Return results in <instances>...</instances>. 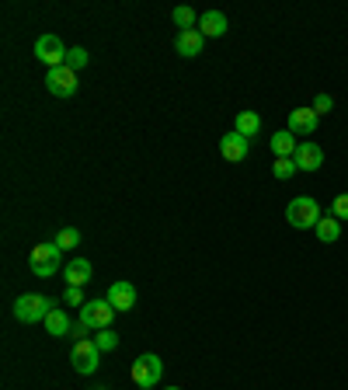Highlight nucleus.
<instances>
[{
  "mask_svg": "<svg viewBox=\"0 0 348 390\" xmlns=\"http://www.w3.org/2000/svg\"><path fill=\"white\" fill-rule=\"evenodd\" d=\"M202 46H206V35H202L199 29L178 32V39H174V49H178V56H185V60H195V56L202 53Z\"/></svg>",
  "mask_w": 348,
  "mask_h": 390,
  "instance_id": "11",
  "label": "nucleus"
},
{
  "mask_svg": "<svg viewBox=\"0 0 348 390\" xmlns=\"http://www.w3.org/2000/svg\"><path fill=\"white\" fill-rule=\"evenodd\" d=\"M247 147H251V143L233 129V133H226V136L219 140V157H223V161H230V164H240V161L247 157Z\"/></svg>",
  "mask_w": 348,
  "mask_h": 390,
  "instance_id": "9",
  "label": "nucleus"
},
{
  "mask_svg": "<svg viewBox=\"0 0 348 390\" xmlns=\"http://www.w3.org/2000/svg\"><path fill=\"white\" fill-rule=\"evenodd\" d=\"M164 390H181V387H164Z\"/></svg>",
  "mask_w": 348,
  "mask_h": 390,
  "instance_id": "29",
  "label": "nucleus"
},
{
  "mask_svg": "<svg viewBox=\"0 0 348 390\" xmlns=\"http://www.w3.org/2000/svg\"><path fill=\"white\" fill-rule=\"evenodd\" d=\"M160 376H164V362H160V355L147 352V355H140V359L133 362V383H136V387L154 390V387L160 383Z\"/></svg>",
  "mask_w": 348,
  "mask_h": 390,
  "instance_id": "4",
  "label": "nucleus"
},
{
  "mask_svg": "<svg viewBox=\"0 0 348 390\" xmlns=\"http://www.w3.org/2000/svg\"><path fill=\"white\" fill-rule=\"evenodd\" d=\"M313 230H317V241H320V244H334V241L341 237V220H338V216H320V223H317Z\"/></svg>",
  "mask_w": 348,
  "mask_h": 390,
  "instance_id": "17",
  "label": "nucleus"
},
{
  "mask_svg": "<svg viewBox=\"0 0 348 390\" xmlns=\"http://www.w3.org/2000/svg\"><path fill=\"white\" fill-rule=\"evenodd\" d=\"M46 88H49V95H56V98H74L77 88H81L77 70H70V67H56V70H49V74H46Z\"/></svg>",
  "mask_w": 348,
  "mask_h": 390,
  "instance_id": "6",
  "label": "nucleus"
},
{
  "mask_svg": "<svg viewBox=\"0 0 348 390\" xmlns=\"http://www.w3.org/2000/svg\"><path fill=\"white\" fill-rule=\"evenodd\" d=\"M174 25H178L181 32H188V29H195V25H199V18H195V11H192V8H185V4H181V8H174Z\"/></svg>",
  "mask_w": 348,
  "mask_h": 390,
  "instance_id": "22",
  "label": "nucleus"
},
{
  "mask_svg": "<svg viewBox=\"0 0 348 390\" xmlns=\"http://www.w3.org/2000/svg\"><path fill=\"white\" fill-rule=\"evenodd\" d=\"M91 272H94V268H91L88 258H74V261L67 265V286H77V289H81L84 282H91Z\"/></svg>",
  "mask_w": 348,
  "mask_h": 390,
  "instance_id": "15",
  "label": "nucleus"
},
{
  "mask_svg": "<svg viewBox=\"0 0 348 390\" xmlns=\"http://www.w3.org/2000/svg\"><path fill=\"white\" fill-rule=\"evenodd\" d=\"M56 268H60V261H53V265H32V272H35L39 279H49Z\"/></svg>",
  "mask_w": 348,
  "mask_h": 390,
  "instance_id": "28",
  "label": "nucleus"
},
{
  "mask_svg": "<svg viewBox=\"0 0 348 390\" xmlns=\"http://www.w3.org/2000/svg\"><path fill=\"white\" fill-rule=\"evenodd\" d=\"M285 223L296 227V230H313L320 223V202L310 199V195H296L285 206Z\"/></svg>",
  "mask_w": 348,
  "mask_h": 390,
  "instance_id": "1",
  "label": "nucleus"
},
{
  "mask_svg": "<svg viewBox=\"0 0 348 390\" xmlns=\"http://www.w3.org/2000/svg\"><path fill=\"white\" fill-rule=\"evenodd\" d=\"M88 60H91V56H88V49H84V46H74V49L67 53V63H63V67L81 70V67H88Z\"/></svg>",
  "mask_w": 348,
  "mask_h": 390,
  "instance_id": "23",
  "label": "nucleus"
},
{
  "mask_svg": "<svg viewBox=\"0 0 348 390\" xmlns=\"http://www.w3.org/2000/svg\"><path fill=\"white\" fill-rule=\"evenodd\" d=\"M42 324H46V331H49L53 338L74 334V320H70V314H67V310H60V307H53V310H49V317H46Z\"/></svg>",
  "mask_w": 348,
  "mask_h": 390,
  "instance_id": "14",
  "label": "nucleus"
},
{
  "mask_svg": "<svg viewBox=\"0 0 348 390\" xmlns=\"http://www.w3.org/2000/svg\"><path fill=\"white\" fill-rule=\"evenodd\" d=\"M296 150H299V143H296V136L289 129H282V133L272 136V154L275 157H296Z\"/></svg>",
  "mask_w": 348,
  "mask_h": 390,
  "instance_id": "16",
  "label": "nucleus"
},
{
  "mask_svg": "<svg viewBox=\"0 0 348 390\" xmlns=\"http://www.w3.org/2000/svg\"><path fill=\"white\" fill-rule=\"evenodd\" d=\"M112 317H115V307L108 303V300H88L84 307H81V327L84 331H105L108 324H112Z\"/></svg>",
  "mask_w": 348,
  "mask_h": 390,
  "instance_id": "3",
  "label": "nucleus"
},
{
  "mask_svg": "<svg viewBox=\"0 0 348 390\" xmlns=\"http://www.w3.org/2000/svg\"><path fill=\"white\" fill-rule=\"evenodd\" d=\"M331 216H338L341 223L348 220V192H341V195H334V202H331Z\"/></svg>",
  "mask_w": 348,
  "mask_h": 390,
  "instance_id": "25",
  "label": "nucleus"
},
{
  "mask_svg": "<svg viewBox=\"0 0 348 390\" xmlns=\"http://www.w3.org/2000/svg\"><path fill=\"white\" fill-rule=\"evenodd\" d=\"M199 32H202L206 39L226 35V15H223V11H206V15L199 18Z\"/></svg>",
  "mask_w": 348,
  "mask_h": 390,
  "instance_id": "13",
  "label": "nucleus"
},
{
  "mask_svg": "<svg viewBox=\"0 0 348 390\" xmlns=\"http://www.w3.org/2000/svg\"><path fill=\"white\" fill-rule=\"evenodd\" d=\"M296 171H299V168H296V161H292V157H275V164H272V174H275L279 181H289Z\"/></svg>",
  "mask_w": 348,
  "mask_h": 390,
  "instance_id": "20",
  "label": "nucleus"
},
{
  "mask_svg": "<svg viewBox=\"0 0 348 390\" xmlns=\"http://www.w3.org/2000/svg\"><path fill=\"white\" fill-rule=\"evenodd\" d=\"M140 390H147V387H140Z\"/></svg>",
  "mask_w": 348,
  "mask_h": 390,
  "instance_id": "31",
  "label": "nucleus"
},
{
  "mask_svg": "<svg viewBox=\"0 0 348 390\" xmlns=\"http://www.w3.org/2000/svg\"><path fill=\"white\" fill-rule=\"evenodd\" d=\"M105 300L115 307V314H122V310H133L136 307V289H133V282H112Z\"/></svg>",
  "mask_w": 348,
  "mask_h": 390,
  "instance_id": "12",
  "label": "nucleus"
},
{
  "mask_svg": "<svg viewBox=\"0 0 348 390\" xmlns=\"http://www.w3.org/2000/svg\"><path fill=\"white\" fill-rule=\"evenodd\" d=\"M70 362H74V369H77V373H94V369H98V362H101V348H98L94 341L81 338V341L74 345V352H70Z\"/></svg>",
  "mask_w": 348,
  "mask_h": 390,
  "instance_id": "7",
  "label": "nucleus"
},
{
  "mask_svg": "<svg viewBox=\"0 0 348 390\" xmlns=\"http://www.w3.org/2000/svg\"><path fill=\"white\" fill-rule=\"evenodd\" d=\"M67 46H63V39L60 35H39L35 39V60H42L49 70H56V67H63L67 63Z\"/></svg>",
  "mask_w": 348,
  "mask_h": 390,
  "instance_id": "5",
  "label": "nucleus"
},
{
  "mask_svg": "<svg viewBox=\"0 0 348 390\" xmlns=\"http://www.w3.org/2000/svg\"><path fill=\"white\" fill-rule=\"evenodd\" d=\"M292 161H296L299 171H320L324 168V150H320V143L306 140V143H299V150H296Z\"/></svg>",
  "mask_w": 348,
  "mask_h": 390,
  "instance_id": "10",
  "label": "nucleus"
},
{
  "mask_svg": "<svg viewBox=\"0 0 348 390\" xmlns=\"http://www.w3.org/2000/svg\"><path fill=\"white\" fill-rule=\"evenodd\" d=\"M63 300H67V307H84V303H88V300H84V293H81L77 286H67Z\"/></svg>",
  "mask_w": 348,
  "mask_h": 390,
  "instance_id": "27",
  "label": "nucleus"
},
{
  "mask_svg": "<svg viewBox=\"0 0 348 390\" xmlns=\"http://www.w3.org/2000/svg\"><path fill=\"white\" fill-rule=\"evenodd\" d=\"M81 244V230H74V227H63L60 234H56V247L60 251H74Z\"/></svg>",
  "mask_w": 348,
  "mask_h": 390,
  "instance_id": "21",
  "label": "nucleus"
},
{
  "mask_svg": "<svg viewBox=\"0 0 348 390\" xmlns=\"http://www.w3.org/2000/svg\"><path fill=\"white\" fill-rule=\"evenodd\" d=\"M94 390H108V387H94Z\"/></svg>",
  "mask_w": 348,
  "mask_h": 390,
  "instance_id": "30",
  "label": "nucleus"
},
{
  "mask_svg": "<svg viewBox=\"0 0 348 390\" xmlns=\"http://www.w3.org/2000/svg\"><path fill=\"white\" fill-rule=\"evenodd\" d=\"M49 310H53V303H49V296H42V293H22V296L15 300V317H18L22 324L46 320Z\"/></svg>",
  "mask_w": 348,
  "mask_h": 390,
  "instance_id": "2",
  "label": "nucleus"
},
{
  "mask_svg": "<svg viewBox=\"0 0 348 390\" xmlns=\"http://www.w3.org/2000/svg\"><path fill=\"white\" fill-rule=\"evenodd\" d=\"M60 254H63V251L56 247V241H53V244L46 241V244H35V247H32L28 261H32V265H53V261H60Z\"/></svg>",
  "mask_w": 348,
  "mask_h": 390,
  "instance_id": "18",
  "label": "nucleus"
},
{
  "mask_svg": "<svg viewBox=\"0 0 348 390\" xmlns=\"http://www.w3.org/2000/svg\"><path fill=\"white\" fill-rule=\"evenodd\" d=\"M94 345H98L101 352H112V348H119V334H115L112 327H105V331L94 338Z\"/></svg>",
  "mask_w": 348,
  "mask_h": 390,
  "instance_id": "24",
  "label": "nucleus"
},
{
  "mask_svg": "<svg viewBox=\"0 0 348 390\" xmlns=\"http://www.w3.org/2000/svg\"><path fill=\"white\" fill-rule=\"evenodd\" d=\"M237 133H240L244 140L258 136V133H261V115H258V112H237Z\"/></svg>",
  "mask_w": 348,
  "mask_h": 390,
  "instance_id": "19",
  "label": "nucleus"
},
{
  "mask_svg": "<svg viewBox=\"0 0 348 390\" xmlns=\"http://www.w3.org/2000/svg\"><path fill=\"white\" fill-rule=\"evenodd\" d=\"M310 108H313V112H317V115H327V112H331V108H334V98H331V95H317V98H313V105H310Z\"/></svg>",
  "mask_w": 348,
  "mask_h": 390,
  "instance_id": "26",
  "label": "nucleus"
},
{
  "mask_svg": "<svg viewBox=\"0 0 348 390\" xmlns=\"http://www.w3.org/2000/svg\"><path fill=\"white\" fill-rule=\"evenodd\" d=\"M317 112L313 108H292L289 112V133L292 136H313L317 133Z\"/></svg>",
  "mask_w": 348,
  "mask_h": 390,
  "instance_id": "8",
  "label": "nucleus"
}]
</instances>
